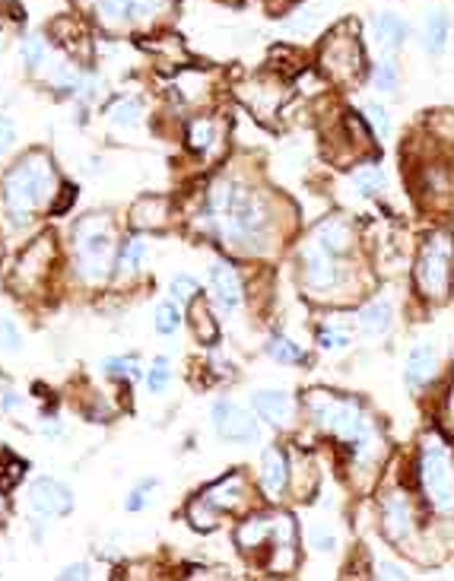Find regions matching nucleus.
Instances as JSON below:
<instances>
[{"instance_id": "nucleus-17", "label": "nucleus", "mask_w": 454, "mask_h": 581, "mask_svg": "<svg viewBox=\"0 0 454 581\" xmlns=\"http://www.w3.org/2000/svg\"><path fill=\"white\" fill-rule=\"evenodd\" d=\"M261 486L270 499H280L289 486V460L280 448H267L261 458Z\"/></svg>"}, {"instance_id": "nucleus-8", "label": "nucleus", "mask_w": 454, "mask_h": 581, "mask_svg": "<svg viewBox=\"0 0 454 581\" xmlns=\"http://www.w3.org/2000/svg\"><path fill=\"white\" fill-rule=\"evenodd\" d=\"M321 67L333 83H353L363 74V48L356 38L347 35V29H337L321 48Z\"/></svg>"}, {"instance_id": "nucleus-45", "label": "nucleus", "mask_w": 454, "mask_h": 581, "mask_svg": "<svg viewBox=\"0 0 454 581\" xmlns=\"http://www.w3.org/2000/svg\"><path fill=\"white\" fill-rule=\"evenodd\" d=\"M375 575H379V578H407V572H403L401 566H394V562H379V566H375Z\"/></svg>"}, {"instance_id": "nucleus-48", "label": "nucleus", "mask_w": 454, "mask_h": 581, "mask_svg": "<svg viewBox=\"0 0 454 581\" xmlns=\"http://www.w3.org/2000/svg\"><path fill=\"white\" fill-rule=\"evenodd\" d=\"M311 540H315V546H318L321 553L333 550V534H321V530H315V534H311Z\"/></svg>"}, {"instance_id": "nucleus-37", "label": "nucleus", "mask_w": 454, "mask_h": 581, "mask_svg": "<svg viewBox=\"0 0 454 581\" xmlns=\"http://www.w3.org/2000/svg\"><path fill=\"white\" fill-rule=\"evenodd\" d=\"M168 293H172V299L178 305H184V302H191L197 295V279L194 277H188V273H182V277H175L172 279V287H168Z\"/></svg>"}, {"instance_id": "nucleus-15", "label": "nucleus", "mask_w": 454, "mask_h": 581, "mask_svg": "<svg viewBox=\"0 0 454 581\" xmlns=\"http://www.w3.org/2000/svg\"><path fill=\"white\" fill-rule=\"evenodd\" d=\"M435 372H439V353H435L432 343H417L410 349L407 365H403V378H407L410 391H419V388L429 385Z\"/></svg>"}, {"instance_id": "nucleus-23", "label": "nucleus", "mask_w": 454, "mask_h": 581, "mask_svg": "<svg viewBox=\"0 0 454 581\" xmlns=\"http://www.w3.org/2000/svg\"><path fill=\"white\" fill-rule=\"evenodd\" d=\"M273 518H277V514H254V518L242 521V528H239V534H235L239 546H242L245 553L258 550L267 537L273 534Z\"/></svg>"}, {"instance_id": "nucleus-24", "label": "nucleus", "mask_w": 454, "mask_h": 581, "mask_svg": "<svg viewBox=\"0 0 454 581\" xmlns=\"http://www.w3.org/2000/svg\"><path fill=\"white\" fill-rule=\"evenodd\" d=\"M108 122L114 124V128H137V124L144 122V102L137 96H121L114 98L112 106H108Z\"/></svg>"}, {"instance_id": "nucleus-29", "label": "nucleus", "mask_w": 454, "mask_h": 581, "mask_svg": "<svg viewBox=\"0 0 454 581\" xmlns=\"http://www.w3.org/2000/svg\"><path fill=\"white\" fill-rule=\"evenodd\" d=\"M267 353H270V359H277L280 365H295V363H305L302 349L295 347L293 340H286L283 334H273L270 343H267Z\"/></svg>"}, {"instance_id": "nucleus-44", "label": "nucleus", "mask_w": 454, "mask_h": 581, "mask_svg": "<svg viewBox=\"0 0 454 581\" xmlns=\"http://www.w3.org/2000/svg\"><path fill=\"white\" fill-rule=\"evenodd\" d=\"M144 506H146V486H140V490H134L124 499V508H128V512H140Z\"/></svg>"}, {"instance_id": "nucleus-14", "label": "nucleus", "mask_w": 454, "mask_h": 581, "mask_svg": "<svg viewBox=\"0 0 454 581\" xmlns=\"http://www.w3.org/2000/svg\"><path fill=\"white\" fill-rule=\"evenodd\" d=\"M251 407L270 426H293L295 420V400L289 391H254Z\"/></svg>"}, {"instance_id": "nucleus-9", "label": "nucleus", "mask_w": 454, "mask_h": 581, "mask_svg": "<svg viewBox=\"0 0 454 581\" xmlns=\"http://www.w3.org/2000/svg\"><path fill=\"white\" fill-rule=\"evenodd\" d=\"M343 271H340V257L325 251L321 245L309 242L302 248V283L311 295H327L331 289L340 287Z\"/></svg>"}, {"instance_id": "nucleus-38", "label": "nucleus", "mask_w": 454, "mask_h": 581, "mask_svg": "<svg viewBox=\"0 0 454 581\" xmlns=\"http://www.w3.org/2000/svg\"><path fill=\"white\" fill-rule=\"evenodd\" d=\"M20 347H23V334H20V327H16L10 318H0V349L16 353Z\"/></svg>"}, {"instance_id": "nucleus-25", "label": "nucleus", "mask_w": 454, "mask_h": 581, "mask_svg": "<svg viewBox=\"0 0 454 581\" xmlns=\"http://www.w3.org/2000/svg\"><path fill=\"white\" fill-rule=\"evenodd\" d=\"M166 200L162 197H144V200H137L134 210H130V223L137 229H153V226H162L166 223Z\"/></svg>"}, {"instance_id": "nucleus-26", "label": "nucleus", "mask_w": 454, "mask_h": 581, "mask_svg": "<svg viewBox=\"0 0 454 581\" xmlns=\"http://www.w3.org/2000/svg\"><path fill=\"white\" fill-rule=\"evenodd\" d=\"M144 257H146V242L140 239V235H130L128 242L121 245L118 261H114V273H118V277H128V273L140 271Z\"/></svg>"}, {"instance_id": "nucleus-11", "label": "nucleus", "mask_w": 454, "mask_h": 581, "mask_svg": "<svg viewBox=\"0 0 454 581\" xmlns=\"http://www.w3.org/2000/svg\"><path fill=\"white\" fill-rule=\"evenodd\" d=\"M381 528H385V537L394 546L407 550L410 537H413V512H410V502L403 492H387L381 499Z\"/></svg>"}, {"instance_id": "nucleus-32", "label": "nucleus", "mask_w": 454, "mask_h": 581, "mask_svg": "<svg viewBox=\"0 0 454 581\" xmlns=\"http://www.w3.org/2000/svg\"><path fill=\"white\" fill-rule=\"evenodd\" d=\"M45 42L38 35H26L23 42H20V61L26 64V67H38V64H45Z\"/></svg>"}, {"instance_id": "nucleus-49", "label": "nucleus", "mask_w": 454, "mask_h": 581, "mask_svg": "<svg viewBox=\"0 0 454 581\" xmlns=\"http://www.w3.org/2000/svg\"><path fill=\"white\" fill-rule=\"evenodd\" d=\"M42 436H48V438H51V436H61V423H58V420L45 423V426H42Z\"/></svg>"}, {"instance_id": "nucleus-22", "label": "nucleus", "mask_w": 454, "mask_h": 581, "mask_svg": "<svg viewBox=\"0 0 454 581\" xmlns=\"http://www.w3.org/2000/svg\"><path fill=\"white\" fill-rule=\"evenodd\" d=\"M391 321H394V309H391V302H385V299H375V302L363 305V311H359V331L372 334V337L387 334Z\"/></svg>"}, {"instance_id": "nucleus-31", "label": "nucleus", "mask_w": 454, "mask_h": 581, "mask_svg": "<svg viewBox=\"0 0 454 581\" xmlns=\"http://www.w3.org/2000/svg\"><path fill=\"white\" fill-rule=\"evenodd\" d=\"M102 369H106L108 375H114V378H128V381L140 378V363H137L134 356H112V359L102 363Z\"/></svg>"}, {"instance_id": "nucleus-35", "label": "nucleus", "mask_w": 454, "mask_h": 581, "mask_svg": "<svg viewBox=\"0 0 454 581\" xmlns=\"http://www.w3.org/2000/svg\"><path fill=\"white\" fill-rule=\"evenodd\" d=\"M168 375H172V369H168V359H166V356L153 359V369H150V375H146V385H150V391H153V394L166 391Z\"/></svg>"}, {"instance_id": "nucleus-47", "label": "nucleus", "mask_w": 454, "mask_h": 581, "mask_svg": "<svg viewBox=\"0 0 454 581\" xmlns=\"http://www.w3.org/2000/svg\"><path fill=\"white\" fill-rule=\"evenodd\" d=\"M86 575H90V566H86V562H74V566L64 569V572L58 575V578H61V581H70V578H86Z\"/></svg>"}, {"instance_id": "nucleus-21", "label": "nucleus", "mask_w": 454, "mask_h": 581, "mask_svg": "<svg viewBox=\"0 0 454 581\" xmlns=\"http://www.w3.org/2000/svg\"><path fill=\"white\" fill-rule=\"evenodd\" d=\"M200 499L210 502L216 512H223V508H235L245 499V476L242 474L223 476V480H216L207 492H200Z\"/></svg>"}, {"instance_id": "nucleus-5", "label": "nucleus", "mask_w": 454, "mask_h": 581, "mask_svg": "<svg viewBox=\"0 0 454 581\" xmlns=\"http://www.w3.org/2000/svg\"><path fill=\"white\" fill-rule=\"evenodd\" d=\"M419 486L435 512H451V451L442 438H426L419 451Z\"/></svg>"}, {"instance_id": "nucleus-46", "label": "nucleus", "mask_w": 454, "mask_h": 581, "mask_svg": "<svg viewBox=\"0 0 454 581\" xmlns=\"http://www.w3.org/2000/svg\"><path fill=\"white\" fill-rule=\"evenodd\" d=\"M64 194H61V200L58 204H51V213H64V210H70V204L76 200V188H70V185H64Z\"/></svg>"}, {"instance_id": "nucleus-12", "label": "nucleus", "mask_w": 454, "mask_h": 581, "mask_svg": "<svg viewBox=\"0 0 454 581\" xmlns=\"http://www.w3.org/2000/svg\"><path fill=\"white\" fill-rule=\"evenodd\" d=\"M213 426L229 442H251V438H258V420L248 410L239 407V404H232V400H216L213 404Z\"/></svg>"}, {"instance_id": "nucleus-7", "label": "nucleus", "mask_w": 454, "mask_h": 581, "mask_svg": "<svg viewBox=\"0 0 454 581\" xmlns=\"http://www.w3.org/2000/svg\"><path fill=\"white\" fill-rule=\"evenodd\" d=\"M98 26L108 32H124L130 26H144L168 7V0H86Z\"/></svg>"}, {"instance_id": "nucleus-40", "label": "nucleus", "mask_w": 454, "mask_h": 581, "mask_svg": "<svg viewBox=\"0 0 454 581\" xmlns=\"http://www.w3.org/2000/svg\"><path fill=\"white\" fill-rule=\"evenodd\" d=\"M318 343H321V349H343L349 343V337L343 331H337V327H325V331L318 334Z\"/></svg>"}, {"instance_id": "nucleus-30", "label": "nucleus", "mask_w": 454, "mask_h": 581, "mask_svg": "<svg viewBox=\"0 0 454 581\" xmlns=\"http://www.w3.org/2000/svg\"><path fill=\"white\" fill-rule=\"evenodd\" d=\"M188 518L197 530H213L216 524H220V512H216L210 502H204V499H194V502H191Z\"/></svg>"}, {"instance_id": "nucleus-18", "label": "nucleus", "mask_w": 454, "mask_h": 581, "mask_svg": "<svg viewBox=\"0 0 454 581\" xmlns=\"http://www.w3.org/2000/svg\"><path fill=\"white\" fill-rule=\"evenodd\" d=\"M273 569L277 572H289L295 566V524L289 514H277L273 518Z\"/></svg>"}, {"instance_id": "nucleus-34", "label": "nucleus", "mask_w": 454, "mask_h": 581, "mask_svg": "<svg viewBox=\"0 0 454 581\" xmlns=\"http://www.w3.org/2000/svg\"><path fill=\"white\" fill-rule=\"evenodd\" d=\"M213 134H216L213 122H204V118H197V122L188 124V146H191V150H207V146L213 144Z\"/></svg>"}, {"instance_id": "nucleus-16", "label": "nucleus", "mask_w": 454, "mask_h": 581, "mask_svg": "<svg viewBox=\"0 0 454 581\" xmlns=\"http://www.w3.org/2000/svg\"><path fill=\"white\" fill-rule=\"evenodd\" d=\"M210 287L223 309H239L242 305V277H239V271L229 261H213Z\"/></svg>"}, {"instance_id": "nucleus-13", "label": "nucleus", "mask_w": 454, "mask_h": 581, "mask_svg": "<svg viewBox=\"0 0 454 581\" xmlns=\"http://www.w3.org/2000/svg\"><path fill=\"white\" fill-rule=\"evenodd\" d=\"M51 257H54V242L48 239V235H42V239H35V242L26 248V255L20 257V264H16V287L20 289H29L35 287L38 279L45 277L48 267H51Z\"/></svg>"}, {"instance_id": "nucleus-20", "label": "nucleus", "mask_w": 454, "mask_h": 581, "mask_svg": "<svg viewBox=\"0 0 454 581\" xmlns=\"http://www.w3.org/2000/svg\"><path fill=\"white\" fill-rule=\"evenodd\" d=\"M369 29H372V38H375L385 51H397V48L403 45V38H407V32H410L407 23H403L397 13H375V16H372Z\"/></svg>"}, {"instance_id": "nucleus-28", "label": "nucleus", "mask_w": 454, "mask_h": 581, "mask_svg": "<svg viewBox=\"0 0 454 581\" xmlns=\"http://www.w3.org/2000/svg\"><path fill=\"white\" fill-rule=\"evenodd\" d=\"M448 42V16L442 13V10H435V13L426 20V32H423V45L426 51H442Z\"/></svg>"}, {"instance_id": "nucleus-39", "label": "nucleus", "mask_w": 454, "mask_h": 581, "mask_svg": "<svg viewBox=\"0 0 454 581\" xmlns=\"http://www.w3.org/2000/svg\"><path fill=\"white\" fill-rule=\"evenodd\" d=\"M365 118H369V124L375 128V134H381V137L391 134V118H387V112L379 102H369V106H365Z\"/></svg>"}, {"instance_id": "nucleus-10", "label": "nucleus", "mask_w": 454, "mask_h": 581, "mask_svg": "<svg viewBox=\"0 0 454 581\" xmlns=\"http://www.w3.org/2000/svg\"><path fill=\"white\" fill-rule=\"evenodd\" d=\"M29 508L42 518H61L74 508V496L67 486L51 476H38L29 483Z\"/></svg>"}, {"instance_id": "nucleus-27", "label": "nucleus", "mask_w": 454, "mask_h": 581, "mask_svg": "<svg viewBox=\"0 0 454 581\" xmlns=\"http://www.w3.org/2000/svg\"><path fill=\"white\" fill-rule=\"evenodd\" d=\"M353 188L365 197H375L387 188V175L381 172L379 166H359L356 172H353Z\"/></svg>"}, {"instance_id": "nucleus-41", "label": "nucleus", "mask_w": 454, "mask_h": 581, "mask_svg": "<svg viewBox=\"0 0 454 581\" xmlns=\"http://www.w3.org/2000/svg\"><path fill=\"white\" fill-rule=\"evenodd\" d=\"M197 334H200V337H204V343H213V340H216V325H213V315L207 309H200L197 311Z\"/></svg>"}, {"instance_id": "nucleus-43", "label": "nucleus", "mask_w": 454, "mask_h": 581, "mask_svg": "<svg viewBox=\"0 0 454 581\" xmlns=\"http://www.w3.org/2000/svg\"><path fill=\"white\" fill-rule=\"evenodd\" d=\"M0 407L7 410V413H13V410L26 407V400L20 397V394H16V391H10V388H7V391H0Z\"/></svg>"}, {"instance_id": "nucleus-2", "label": "nucleus", "mask_w": 454, "mask_h": 581, "mask_svg": "<svg viewBox=\"0 0 454 581\" xmlns=\"http://www.w3.org/2000/svg\"><path fill=\"white\" fill-rule=\"evenodd\" d=\"M54 194H58V172L54 162L45 153H26L0 185V207L4 216L10 219V226H26L32 213L51 207Z\"/></svg>"}, {"instance_id": "nucleus-4", "label": "nucleus", "mask_w": 454, "mask_h": 581, "mask_svg": "<svg viewBox=\"0 0 454 581\" xmlns=\"http://www.w3.org/2000/svg\"><path fill=\"white\" fill-rule=\"evenodd\" d=\"M74 267L83 283H102L114 267V229L106 216H83L70 232Z\"/></svg>"}, {"instance_id": "nucleus-1", "label": "nucleus", "mask_w": 454, "mask_h": 581, "mask_svg": "<svg viewBox=\"0 0 454 581\" xmlns=\"http://www.w3.org/2000/svg\"><path fill=\"white\" fill-rule=\"evenodd\" d=\"M200 216H204L200 226L216 235L226 248L242 251V255L264 248L270 213H267L258 191H251L248 185L235 182V178L216 182L210 188V197H207V207Z\"/></svg>"}, {"instance_id": "nucleus-6", "label": "nucleus", "mask_w": 454, "mask_h": 581, "mask_svg": "<svg viewBox=\"0 0 454 581\" xmlns=\"http://www.w3.org/2000/svg\"><path fill=\"white\" fill-rule=\"evenodd\" d=\"M417 287L426 299H445L451 293V242L448 232L429 235L417 257Z\"/></svg>"}, {"instance_id": "nucleus-3", "label": "nucleus", "mask_w": 454, "mask_h": 581, "mask_svg": "<svg viewBox=\"0 0 454 581\" xmlns=\"http://www.w3.org/2000/svg\"><path fill=\"white\" fill-rule=\"evenodd\" d=\"M305 410L315 416V423L327 436L340 438L343 445L353 448L359 458H365L372 451V445H375L369 416L363 413V407H359L356 400L337 397V394H327V391H311L305 397Z\"/></svg>"}, {"instance_id": "nucleus-33", "label": "nucleus", "mask_w": 454, "mask_h": 581, "mask_svg": "<svg viewBox=\"0 0 454 581\" xmlns=\"http://www.w3.org/2000/svg\"><path fill=\"white\" fill-rule=\"evenodd\" d=\"M182 327V305L175 302H162L156 309V331L160 334H175Z\"/></svg>"}, {"instance_id": "nucleus-19", "label": "nucleus", "mask_w": 454, "mask_h": 581, "mask_svg": "<svg viewBox=\"0 0 454 581\" xmlns=\"http://www.w3.org/2000/svg\"><path fill=\"white\" fill-rule=\"evenodd\" d=\"M311 242L340 257V255H347L349 245H353V232H349V226L343 223L340 216H327V219H321L318 226H315Z\"/></svg>"}, {"instance_id": "nucleus-36", "label": "nucleus", "mask_w": 454, "mask_h": 581, "mask_svg": "<svg viewBox=\"0 0 454 581\" xmlns=\"http://www.w3.org/2000/svg\"><path fill=\"white\" fill-rule=\"evenodd\" d=\"M397 83H401L397 64H394V61H381L379 67H375V86H379L381 92H394V90H397Z\"/></svg>"}, {"instance_id": "nucleus-42", "label": "nucleus", "mask_w": 454, "mask_h": 581, "mask_svg": "<svg viewBox=\"0 0 454 581\" xmlns=\"http://www.w3.org/2000/svg\"><path fill=\"white\" fill-rule=\"evenodd\" d=\"M13 144H16V128H13V122L0 114V156H4V153H7Z\"/></svg>"}]
</instances>
